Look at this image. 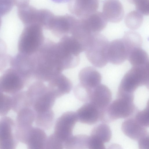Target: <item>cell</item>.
<instances>
[{
    "instance_id": "cell-24",
    "label": "cell",
    "mask_w": 149,
    "mask_h": 149,
    "mask_svg": "<svg viewBox=\"0 0 149 149\" xmlns=\"http://www.w3.org/2000/svg\"><path fill=\"white\" fill-rule=\"evenodd\" d=\"M89 136L85 134L72 135L63 143L64 148L67 149L88 148Z\"/></svg>"
},
{
    "instance_id": "cell-27",
    "label": "cell",
    "mask_w": 149,
    "mask_h": 149,
    "mask_svg": "<svg viewBox=\"0 0 149 149\" xmlns=\"http://www.w3.org/2000/svg\"><path fill=\"white\" fill-rule=\"evenodd\" d=\"M90 135L96 136L106 143L109 142L111 140L112 132L109 125L106 123H103L93 128Z\"/></svg>"
},
{
    "instance_id": "cell-28",
    "label": "cell",
    "mask_w": 149,
    "mask_h": 149,
    "mask_svg": "<svg viewBox=\"0 0 149 149\" xmlns=\"http://www.w3.org/2000/svg\"><path fill=\"white\" fill-rule=\"evenodd\" d=\"M143 20V15L136 10L132 11L126 15L125 22L128 28L134 30L140 27Z\"/></svg>"
},
{
    "instance_id": "cell-11",
    "label": "cell",
    "mask_w": 149,
    "mask_h": 149,
    "mask_svg": "<svg viewBox=\"0 0 149 149\" xmlns=\"http://www.w3.org/2000/svg\"><path fill=\"white\" fill-rule=\"evenodd\" d=\"M128 55V52L122 38L116 39L109 42L107 52L108 62L119 65L127 59Z\"/></svg>"
},
{
    "instance_id": "cell-18",
    "label": "cell",
    "mask_w": 149,
    "mask_h": 149,
    "mask_svg": "<svg viewBox=\"0 0 149 149\" xmlns=\"http://www.w3.org/2000/svg\"><path fill=\"white\" fill-rule=\"evenodd\" d=\"M47 138L44 130L37 127L32 126L24 144L29 149H44Z\"/></svg>"
},
{
    "instance_id": "cell-25",
    "label": "cell",
    "mask_w": 149,
    "mask_h": 149,
    "mask_svg": "<svg viewBox=\"0 0 149 149\" xmlns=\"http://www.w3.org/2000/svg\"><path fill=\"white\" fill-rule=\"evenodd\" d=\"M122 39L128 51L129 54L134 49L141 47L142 38L141 35L136 32L132 31H127Z\"/></svg>"
},
{
    "instance_id": "cell-3",
    "label": "cell",
    "mask_w": 149,
    "mask_h": 149,
    "mask_svg": "<svg viewBox=\"0 0 149 149\" xmlns=\"http://www.w3.org/2000/svg\"><path fill=\"white\" fill-rule=\"evenodd\" d=\"M44 42L42 26L36 24L25 26L18 41V52L33 55L39 50Z\"/></svg>"
},
{
    "instance_id": "cell-23",
    "label": "cell",
    "mask_w": 149,
    "mask_h": 149,
    "mask_svg": "<svg viewBox=\"0 0 149 149\" xmlns=\"http://www.w3.org/2000/svg\"><path fill=\"white\" fill-rule=\"evenodd\" d=\"M35 113L34 121L37 127L44 130H48L52 127L54 118V113L52 109Z\"/></svg>"
},
{
    "instance_id": "cell-7",
    "label": "cell",
    "mask_w": 149,
    "mask_h": 149,
    "mask_svg": "<svg viewBox=\"0 0 149 149\" xmlns=\"http://www.w3.org/2000/svg\"><path fill=\"white\" fill-rule=\"evenodd\" d=\"M78 121L76 112H65L56 120L54 133L63 143L73 135V129Z\"/></svg>"
},
{
    "instance_id": "cell-2",
    "label": "cell",
    "mask_w": 149,
    "mask_h": 149,
    "mask_svg": "<svg viewBox=\"0 0 149 149\" xmlns=\"http://www.w3.org/2000/svg\"><path fill=\"white\" fill-rule=\"evenodd\" d=\"M149 65L133 66L124 75L118 88L117 97L134 95V92L139 87L148 88Z\"/></svg>"
},
{
    "instance_id": "cell-21",
    "label": "cell",
    "mask_w": 149,
    "mask_h": 149,
    "mask_svg": "<svg viewBox=\"0 0 149 149\" xmlns=\"http://www.w3.org/2000/svg\"><path fill=\"white\" fill-rule=\"evenodd\" d=\"M36 113L32 108H23L17 113L15 123L17 128H26L32 126L35 121Z\"/></svg>"
},
{
    "instance_id": "cell-14",
    "label": "cell",
    "mask_w": 149,
    "mask_h": 149,
    "mask_svg": "<svg viewBox=\"0 0 149 149\" xmlns=\"http://www.w3.org/2000/svg\"><path fill=\"white\" fill-rule=\"evenodd\" d=\"M103 15L108 22L117 23L123 19L124 11L122 4L118 0H105L102 8Z\"/></svg>"
},
{
    "instance_id": "cell-4",
    "label": "cell",
    "mask_w": 149,
    "mask_h": 149,
    "mask_svg": "<svg viewBox=\"0 0 149 149\" xmlns=\"http://www.w3.org/2000/svg\"><path fill=\"white\" fill-rule=\"evenodd\" d=\"M109 43L107 38L100 33L92 34L84 51L88 60L95 67L102 68L108 63Z\"/></svg>"
},
{
    "instance_id": "cell-5",
    "label": "cell",
    "mask_w": 149,
    "mask_h": 149,
    "mask_svg": "<svg viewBox=\"0 0 149 149\" xmlns=\"http://www.w3.org/2000/svg\"><path fill=\"white\" fill-rule=\"evenodd\" d=\"M17 14L25 26L36 24L45 29L54 15L48 9H38L29 5L18 8Z\"/></svg>"
},
{
    "instance_id": "cell-22",
    "label": "cell",
    "mask_w": 149,
    "mask_h": 149,
    "mask_svg": "<svg viewBox=\"0 0 149 149\" xmlns=\"http://www.w3.org/2000/svg\"><path fill=\"white\" fill-rule=\"evenodd\" d=\"M12 100L11 109L18 112L25 108H32V104L26 91H20L10 95Z\"/></svg>"
},
{
    "instance_id": "cell-33",
    "label": "cell",
    "mask_w": 149,
    "mask_h": 149,
    "mask_svg": "<svg viewBox=\"0 0 149 149\" xmlns=\"http://www.w3.org/2000/svg\"><path fill=\"white\" fill-rule=\"evenodd\" d=\"M104 143L97 137L90 135L89 137L88 149H105V148Z\"/></svg>"
},
{
    "instance_id": "cell-34",
    "label": "cell",
    "mask_w": 149,
    "mask_h": 149,
    "mask_svg": "<svg viewBox=\"0 0 149 149\" xmlns=\"http://www.w3.org/2000/svg\"><path fill=\"white\" fill-rule=\"evenodd\" d=\"M14 5L13 0H0V16L8 13Z\"/></svg>"
},
{
    "instance_id": "cell-36",
    "label": "cell",
    "mask_w": 149,
    "mask_h": 149,
    "mask_svg": "<svg viewBox=\"0 0 149 149\" xmlns=\"http://www.w3.org/2000/svg\"><path fill=\"white\" fill-rule=\"evenodd\" d=\"M138 141L139 149H149V134L141 138Z\"/></svg>"
},
{
    "instance_id": "cell-8",
    "label": "cell",
    "mask_w": 149,
    "mask_h": 149,
    "mask_svg": "<svg viewBox=\"0 0 149 149\" xmlns=\"http://www.w3.org/2000/svg\"><path fill=\"white\" fill-rule=\"evenodd\" d=\"M15 122L4 116L0 119V149H14L19 142L16 137Z\"/></svg>"
},
{
    "instance_id": "cell-31",
    "label": "cell",
    "mask_w": 149,
    "mask_h": 149,
    "mask_svg": "<svg viewBox=\"0 0 149 149\" xmlns=\"http://www.w3.org/2000/svg\"><path fill=\"white\" fill-rule=\"evenodd\" d=\"M11 96L4 93L0 90V116H5L11 109Z\"/></svg>"
},
{
    "instance_id": "cell-17",
    "label": "cell",
    "mask_w": 149,
    "mask_h": 149,
    "mask_svg": "<svg viewBox=\"0 0 149 149\" xmlns=\"http://www.w3.org/2000/svg\"><path fill=\"white\" fill-rule=\"evenodd\" d=\"M79 83L87 88L93 89L100 84L102 76L94 67L89 66L82 69L79 74Z\"/></svg>"
},
{
    "instance_id": "cell-30",
    "label": "cell",
    "mask_w": 149,
    "mask_h": 149,
    "mask_svg": "<svg viewBox=\"0 0 149 149\" xmlns=\"http://www.w3.org/2000/svg\"><path fill=\"white\" fill-rule=\"evenodd\" d=\"M134 119L141 125L146 127L149 126V104L148 101L146 107L141 110L137 111L135 113Z\"/></svg>"
},
{
    "instance_id": "cell-16",
    "label": "cell",
    "mask_w": 149,
    "mask_h": 149,
    "mask_svg": "<svg viewBox=\"0 0 149 149\" xmlns=\"http://www.w3.org/2000/svg\"><path fill=\"white\" fill-rule=\"evenodd\" d=\"M101 110L90 102H87L76 112L78 121L88 125H93L100 121Z\"/></svg>"
},
{
    "instance_id": "cell-40",
    "label": "cell",
    "mask_w": 149,
    "mask_h": 149,
    "mask_svg": "<svg viewBox=\"0 0 149 149\" xmlns=\"http://www.w3.org/2000/svg\"><path fill=\"white\" fill-rule=\"evenodd\" d=\"M54 2L57 3H65L69 2L71 0H51Z\"/></svg>"
},
{
    "instance_id": "cell-15",
    "label": "cell",
    "mask_w": 149,
    "mask_h": 149,
    "mask_svg": "<svg viewBox=\"0 0 149 149\" xmlns=\"http://www.w3.org/2000/svg\"><path fill=\"white\" fill-rule=\"evenodd\" d=\"M121 130L125 135L136 141L149 134L147 128L139 124L133 116L126 118L123 122Z\"/></svg>"
},
{
    "instance_id": "cell-12",
    "label": "cell",
    "mask_w": 149,
    "mask_h": 149,
    "mask_svg": "<svg viewBox=\"0 0 149 149\" xmlns=\"http://www.w3.org/2000/svg\"><path fill=\"white\" fill-rule=\"evenodd\" d=\"M47 82V86L49 90L56 99L69 93L72 87L70 80L61 73L54 76Z\"/></svg>"
},
{
    "instance_id": "cell-35",
    "label": "cell",
    "mask_w": 149,
    "mask_h": 149,
    "mask_svg": "<svg viewBox=\"0 0 149 149\" xmlns=\"http://www.w3.org/2000/svg\"><path fill=\"white\" fill-rule=\"evenodd\" d=\"M10 55L6 54L0 60V72L3 73L9 66Z\"/></svg>"
},
{
    "instance_id": "cell-9",
    "label": "cell",
    "mask_w": 149,
    "mask_h": 149,
    "mask_svg": "<svg viewBox=\"0 0 149 149\" xmlns=\"http://www.w3.org/2000/svg\"><path fill=\"white\" fill-rule=\"evenodd\" d=\"M77 19L71 15H54L46 29L55 36L62 37L70 34Z\"/></svg>"
},
{
    "instance_id": "cell-39",
    "label": "cell",
    "mask_w": 149,
    "mask_h": 149,
    "mask_svg": "<svg viewBox=\"0 0 149 149\" xmlns=\"http://www.w3.org/2000/svg\"><path fill=\"white\" fill-rule=\"evenodd\" d=\"M30 0H13L14 5L18 8L29 5Z\"/></svg>"
},
{
    "instance_id": "cell-19",
    "label": "cell",
    "mask_w": 149,
    "mask_h": 149,
    "mask_svg": "<svg viewBox=\"0 0 149 149\" xmlns=\"http://www.w3.org/2000/svg\"><path fill=\"white\" fill-rule=\"evenodd\" d=\"M56 99L48 88L46 91L33 100L32 108L35 113L43 112L52 109Z\"/></svg>"
},
{
    "instance_id": "cell-26",
    "label": "cell",
    "mask_w": 149,
    "mask_h": 149,
    "mask_svg": "<svg viewBox=\"0 0 149 149\" xmlns=\"http://www.w3.org/2000/svg\"><path fill=\"white\" fill-rule=\"evenodd\" d=\"M127 59L132 66L149 65L148 55L141 47L132 50L129 54Z\"/></svg>"
},
{
    "instance_id": "cell-1",
    "label": "cell",
    "mask_w": 149,
    "mask_h": 149,
    "mask_svg": "<svg viewBox=\"0 0 149 149\" xmlns=\"http://www.w3.org/2000/svg\"><path fill=\"white\" fill-rule=\"evenodd\" d=\"M134 97H118L101 111L100 121L109 123L120 118L133 116L137 111L134 103Z\"/></svg>"
},
{
    "instance_id": "cell-6",
    "label": "cell",
    "mask_w": 149,
    "mask_h": 149,
    "mask_svg": "<svg viewBox=\"0 0 149 149\" xmlns=\"http://www.w3.org/2000/svg\"><path fill=\"white\" fill-rule=\"evenodd\" d=\"M0 77V90L11 95L22 91L28 81L15 69L9 67Z\"/></svg>"
},
{
    "instance_id": "cell-37",
    "label": "cell",
    "mask_w": 149,
    "mask_h": 149,
    "mask_svg": "<svg viewBox=\"0 0 149 149\" xmlns=\"http://www.w3.org/2000/svg\"><path fill=\"white\" fill-rule=\"evenodd\" d=\"M135 5L136 8L143 6L149 4V0H127Z\"/></svg>"
},
{
    "instance_id": "cell-41",
    "label": "cell",
    "mask_w": 149,
    "mask_h": 149,
    "mask_svg": "<svg viewBox=\"0 0 149 149\" xmlns=\"http://www.w3.org/2000/svg\"><path fill=\"white\" fill-rule=\"evenodd\" d=\"M1 25V19L0 16V29Z\"/></svg>"
},
{
    "instance_id": "cell-32",
    "label": "cell",
    "mask_w": 149,
    "mask_h": 149,
    "mask_svg": "<svg viewBox=\"0 0 149 149\" xmlns=\"http://www.w3.org/2000/svg\"><path fill=\"white\" fill-rule=\"evenodd\" d=\"M64 148L63 143L53 133L47 139L45 149H62Z\"/></svg>"
},
{
    "instance_id": "cell-10",
    "label": "cell",
    "mask_w": 149,
    "mask_h": 149,
    "mask_svg": "<svg viewBox=\"0 0 149 149\" xmlns=\"http://www.w3.org/2000/svg\"><path fill=\"white\" fill-rule=\"evenodd\" d=\"M99 4V0H71L68 7L72 14L81 19L97 11Z\"/></svg>"
},
{
    "instance_id": "cell-29",
    "label": "cell",
    "mask_w": 149,
    "mask_h": 149,
    "mask_svg": "<svg viewBox=\"0 0 149 149\" xmlns=\"http://www.w3.org/2000/svg\"><path fill=\"white\" fill-rule=\"evenodd\" d=\"M92 90L79 83L74 87L73 92L75 97L78 100L81 102H87L89 101Z\"/></svg>"
},
{
    "instance_id": "cell-20",
    "label": "cell",
    "mask_w": 149,
    "mask_h": 149,
    "mask_svg": "<svg viewBox=\"0 0 149 149\" xmlns=\"http://www.w3.org/2000/svg\"><path fill=\"white\" fill-rule=\"evenodd\" d=\"M81 19L93 33H99L105 28L108 22L102 13L97 11Z\"/></svg>"
},
{
    "instance_id": "cell-13",
    "label": "cell",
    "mask_w": 149,
    "mask_h": 149,
    "mask_svg": "<svg viewBox=\"0 0 149 149\" xmlns=\"http://www.w3.org/2000/svg\"><path fill=\"white\" fill-rule=\"evenodd\" d=\"M112 99L110 89L105 85L100 84L93 89L89 102L102 110L109 104Z\"/></svg>"
},
{
    "instance_id": "cell-38",
    "label": "cell",
    "mask_w": 149,
    "mask_h": 149,
    "mask_svg": "<svg viewBox=\"0 0 149 149\" xmlns=\"http://www.w3.org/2000/svg\"><path fill=\"white\" fill-rule=\"evenodd\" d=\"M7 46L5 42L0 38V60L6 54Z\"/></svg>"
}]
</instances>
